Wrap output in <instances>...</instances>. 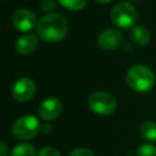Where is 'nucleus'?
Returning a JSON list of instances; mask_svg holds the SVG:
<instances>
[{
    "instance_id": "423d86ee",
    "label": "nucleus",
    "mask_w": 156,
    "mask_h": 156,
    "mask_svg": "<svg viewBox=\"0 0 156 156\" xmlns=\"http://www.w3.org/2000/svg\"><path fill=\"white\" fill-rule=\"evenodd\" d=\"M37 91V85L32 78L23 77L15 82L11 89L12 98L18 102H26L30 100Z\"/></svg>"
},
{
    "instance_id": "39448f33",
    "label": "nucleus",
    "mask_w": 156,
    "mask_h": 156,
    "mask_svg": "<svg viewBox=\"0 0 156 156\" xmlns=\"http://www.w3.org/2000/svg\"><path fill=\"white\" fill-rule=\"evenodd\" d=\"M89 108L100 116L112 115L117 107L116 99L107 91H95L88 99Z\"/></svg>"
},
{
    "instance_id": "6e6552de",
    "label": "nucleus",
    "mask_w": 156,
    "mask_h": 156,
    "mask_svg": "<svg viewBox=\"0 0 156 156\" xmlns=\"http://www.w3.org/2000/svg\"><path fill=\"white\" fill-rule=\"evenodd\" d=\"M62 111L61 101L56 98H48L41 101V104L38 107L39 117L44 121H52L56 119Z\"/></svg>"
},
{
    "instance_id": "2eb2a0df",
    "label": "nucleus",
    "mask_w": 156,
    "mask_h": 156,
    "mask_svg": "<svg viewBox=\"0 0 156 156\" xmlns=\"http://www.w3.org/2000/svg\"><path fill=\"white\" fill-rule=\"evenodd\" d=\"M138 156H156V146L151 144H143L136 151Z\"/></svg>"
},
{
    "instance_id": "1a4fd4ad",
    "label": "nucleus",
    "mask_w": 156,
    "mask_h": 156,
    "mask_svg": "<svg viewBox=\"0 0 156 156\" xmlns=\"http://www.w3.org/2000/svg\"><path fill=\"white\" fill-rule=\"evenodd\" d=\"M123 43V35L117 29H105L98 37V44L105 50L117 49Z\"/></svg>"
},
{
    "instance_id": "9d476101",
    "label": "nucleus",
    "mask_w": 156,
    "mask_h": 156,
    "mask_svg": "<svg viewBox=\"0 0 156 156\" xmlns=\"http://www.w3.org/2000/svg\"><path fill=\"white\" fill-rule=\"evenodd\" d=\"M38 46V38L33 34H23L16 40V50L21 55H30Z\"/></svg>"
},
{
    "instance_id": "0eeeda50",
    "label": "nucleus",
    "mask_w": 156,
    "mask_h": 156,
    "mask_svg": "<svg viewBox=\"0 0 156 156\" xmlns=\"http://www.w3.org/2000/svg\"><path fill=\"white\" fill-rule=\"evenodd\" d=\"M12 24L20 32H29L38 23L33 11L28 9H18L12 15Z\"/></svg>"
},
{
    "instance_id": "f03ea898",
    "label": "nucleus",
    "mask_w": 156,
    "mask_h": 156,
    "mask_svg": "<svg viewBox=\"0 0 156 156\" xmlns=\"http://www.w3.org/2000/svg\"><path fill=\"white\" fill-rule=\"evenodd\" d=\"M126 80L134 91L147 93L155 85V74L144 65H134L127 71Z\"/></svg>"
},
{
    "instance_id": "f257e3e1",
    "label": "nucleus",
    "mask_w": 156,
    "mask_h": 156,
    "mask_svg": "<svg viewBox=\"0 0 156 156\" xmlns=\"http://www.w3.org/2000/svg\"><path fill=\"white\" fill-rule=\"evenodd\" d=\"M68 32L66 18L57 13H49L41 17L37 24V33L40 39L46 43H56L62 40Z\"/></svg>"
},
{
    "instance_id": "9b49d317",
    "label": "nucleus",
    "mask_w": 156,
    "mask_h": 156,
    "mask_svg": "<svg viewBox=\"0 0 156 156\" xmlns=\"http://www.w3.org/2000/svg\"><path fill=\"white\" fill-rule=\"evenodd\" d=\"M130 38L134 44L139 46H145L150 43V32L143 26H134L130 30Z\"/></svg>"
},
{
    "instance_id": "f3484780",
    "label": "nucleus",
    "mask_w": 156,
    "mask_h": 156,
    "mask_svg": "<svg viewBox=\"0 0 156 156\" xmlns=\"http://www.w3.org/2000/svg\"><path fill=\"white\" fill-rule=\"evenodd\" d=\"M68 156H94V154L89 149L78 147V149H74L73 151H71Z\"/></svg>"
},
{
    "instance_id": "f8f14e48",
    "label": "nucleus",
    "mask_w": 156,
    "mask_h": 156,
    "mask_svg": "<svg viewBox=\"0 0 156 156\" xmlns=\"http://www.w3.org/2000/svg\"><path fill=\"white\" fill-rule=\"evenodd\" d=\"M140 135L147 141H156V122L147 121L140 126Z\"/></svg>"
},
{
    "instance_id": "7ed1b4c3",
    "label": "nucleus",
    "mask_w": 156,
    "mask_h": 156,
    "mask_svg": "<svg viewBox=\"0 0 156 156\" xmlns=\"http://www.w3.org/2000/svg\"><path fill=\"white\" fill-rule=\"evenodd\" d=\"M41 126L35 116L26 115L17 118L12 126V134L18 140H30L39 134Z\"/></svg>"
},
{
    "instance_id": "6ab92c4d",
    "label": "nucleus",
    "mask_w": 156,
    "mask_h": 156,
    "mask_svg": "<svg viewBox=\"0 0 156 156\" xmlns=\"http://www.w3.org/2000/svg\"><path fill=\"white\" fill-rule=\"evenodd\" d=\"M7 155H9L7 144L5 141H1V152H0V156H7Z\"/></svg>"
},
{
    "instance_id": "ddd939ff",
    "label": "nucleus",
    "mask_w": 156,
    "mask_h": 156,
    "mask_svg": "<svg viewBox=\"0 0 156 156\" xmlns=\"http://www.w3.org/2000/svg\"><path fill=\"white\" fill-rule=\"evenodd\" d=\"M35 155H37L35 147L28 143H22L16 145L11 152V156H35Z\"/></svg>"
},
{
    "instance_id": "aec40b11",
    "label": "nucleus",
    "mask_w": 156,
    "mask_h": 156,
    "mask_svg": "<svg viewBox=\"0 0 156 156\" xmlns=\"http://www.w3.org/2000/svg\"><path fill=\"white\" fill-rule=\"evenodd\" d=\"M96 2H99V4H102V5H105V4H108V2H111L112 0H95Z\"/></svg>"
},
{
    "instance_id": "a211bd4d",
    "label": "nucleus",
    "mask_w": 156,
    "mask_h": 156,
    "mask_svg": "<svg viewBox=\"0 0 156 156\" xmlns=\"http://www.w3.org/2000/svg\"><path fill=\"white\" fill-rule=\"evenodd\" d=\"M55 7V1L54 0H43L41 2V9L48 11V10H52Z\"/></svg>"
},
{
    "instance_id": "dca6fc26",
    "label": "nucleus",
    "mask_w": 156,
    "mask_h": 156,
    "mask_svg": "<svg viewBox=\"0 0 156 156\" xmlns=\"http://www.w3.org/2000/svg\"><path fill=\"white\" fill-rule=\"evenodd\" d=\"M37 156H61V154L58 152V150H56L55 147H51V146H46V147H43L39 154Z\"/></svg>"
},
{
    "instance_id": "20e7f679",
    "label": "nucleus",
    "mask_w": 156,
    "mask_h": 156,
    "mask_svg": "<svg viewBox=\"0 0 156 156\" xmlns=\"http://www.w3.org/2000/svg\"><path fill=\"white\" fill-rule=\"evenodd\" d=\"M111 20L112 23L121 29L133 28L136 21V10L132 4L127 1H121L112 7Z\"/></svg>"
},
{
    "instance_id": "4468645a",
    "label": "nucleus",
    "mask_w": 156,
    "mask_h": 156,
    "mask_svg": "<svg viewBox=\"0 0 156 156\" xmlns=\"http://www.w3.org/2000/svg\"><path fill=\"white\" fill-rule=\"evenodd\" d=\"M61 6L69 11H79L85 7L88 0H57Z\"/></svg>"
}]
</instances>
